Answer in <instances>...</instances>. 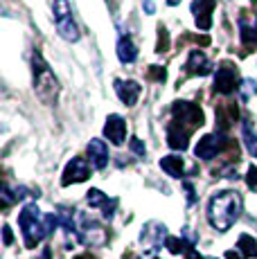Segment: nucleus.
Segmentation results:
<instances>
[{
  "instance_id": "f257e3e1",
  "label": "nucleus",
  "mask_w": 257,
  "mask_h": 259,
  "mask_svg": "<svg viewBox=\"0 0 257 259\" xmlns=\"http://www.w3.org/2000/svg\"><path fill=\"white\" fill-rule=\"evenodd\" d=\"M241 212V196L232 189H224L217 192L207 203V221L215 230L226 232L235 226V221L239 219Z\"/></svg>"
},
{
  "instance_id": "f03ea898",
  "label": "nucleus",
  "mask_w": 257,
  "mask_h": 259,
  "mask_svg": "<svg viewBox=\"0 0 257 259\" xmlns=\"http://www.w3.org/2000/svg\"><path fill=\"white\" fill-rule=\"evenodd\" d=\"M32 74H34V91H36L38 99H41L43 104L57 102L59 79L54 77V72L46 63V59L41 57V52H34V57H32Z\"/></svg>"
},
{
  "instance_id": "7ed1b4c3",
  "label": "nucleus",
  "mask_w": 257,
  "mask_h": 259,
  "mask_svg": "<svg viewBox=\"0 0 257 259\" xmlns=\"http://www.w3.org/2000/svg\"><path fill=\"white\" fill-rule=\"evenodd\" d=\"M18 226L23 230V237H25V246L27 248H36V243L41 241L43 237H48L46 232V214H41L34 203H29L21 210L18 214Z\"/></svg>"
},
{
  "instance_id": "20e7f679",
  "label": "nucleus",
  "mask_w": 257,
  "mask_h": 259,
  "mask_svg": "<svg viewBox=\"0 0 257 259\" xmlns=\"http://www.w3.org/2000/svg\"><path fill=\"white\" fill-rule=\"evenodd\" d=\"M172 115H174L172 122L185 126L187 131H194V128L203 126V111L192 102H174V106H172Z\"/></svg>"
},
{
  "instance_id": "39448f33",
  "label": "nucleus",
  "mask_w": 257,
  "mask_h": 259,
  "mask_svg": "<svg viewBox=\"0 0 257 259\" xmlns=\"http://www.w3.org/2000/svg\"><path fill=\"white\" fill-rule=\"evenodd\" d=\"M228 144L230 142L224 133H210V136L201 138L199 144L194 147V156L201 158V160H212V158H217V153H221Z\"/></svg>"
},
{
  "instance_id": "423d86ee",
  "label": "nucleus",
  "mask_w": 257,
  "mask_h": 259,
  "mask_svg": "<svg viewBox=\"0 0 257 259\" xmlns=\"http://www.w3.org/2000/svg\"><path fill=\"white\" fill-rule=\"evenodd\" d=\"M239 72L232 63H221L217 68V74H215V93L219 95H230L235 91H239Z\"/></svg>"
},
{
  "instance_id": "0eeeda50",
  "label": "nucleus",
  "mask_w": 257,
  "mask_h": 259,
  "mask_svg": "<svg viewBox=\"0 0 257 259\" xmlns=\"http://www.w3.org/2000/svg\"><path fill=\"white\" fill-rule=\"evenodd\" d=\"M91 178V165H88L83 158H72L70 162L63 169V178H61V185H75V183H83Z\"/></svg>"
},
{
  "instance_id": "6e6552de",
  "label": "nucleus",
  "mask_w": 257,
  "mask_h": 259,
  "mask_svg": "<svg viewBox=\"0 0 257 259\" xmlns=\"http://www.w3.org/2000/svg\"><path fill=\"white\" fill-rule=\"evenodd\" d=\"M140 241L145 243L149 250H158V248L167 241V228L162 226V223H158V221H149L145 228H142Z\"/></svg>"
},
{
  "instance_id": "1a4fd4ad",
  "label": "nucleus",
  "mask_w": 257,
  "mask_h": 259,
  "mask_svg": "<svg viewBox=\"0 0 257 259\" xmlns=\"http://www.w3.org/2000/svg\"><path fill=\"white\" fill-rule=\"evenodd\" d=\"M217 0H194L192 3V14H194V23L201 32H207L212 27V12H215Z\"/></svg>"
},
{
  "instance_id": "9d476101",
  "label": "nucleus",
  "mask_w": 257,
  "mask_h": 259,
  "mask_svg": "<svg viewBox=\"0 0 257 259\" xmlns=\"http://www.w3.org/2000/svg\"><path fill=\"white\" fill-rule=\"evenodd\" d=\"M104 136L111 140V144H115V147L124 144V138H126V122H124V117L117 115V113L108 115L106 124H104Z\"/></svg>"
},
{
  "instance_id": "9b49d317",
  "label": "nucleus",
  "mask_w": 257,
  "mask_h": 259,
  "mask_svg": "<svg viewBox=\"0 0 257 259\" xmlns=\"http://www.w3.org/2000/svg\"><path fill=\"white\" fill-rule=\"evenodd\" d=\"M115 93L124 106H136L138 97L142 95V86L138 81H133V79H126V81L124 79H115Z\"/></svg>"
},
{
  "instance_id": "f8f14e48",
  "label": "nucleus",
  "mask_w": 257,
  "mask_h": 259,
  "mask_svg": "<svg viewBox=\"0 0 257 259\" xmlns=\"http://www.w3.org/2000/svg\"><path fill=\"white\" fill-rule=\"evenodd\" d=\"M185 70L190 74L205 77V74L212 72V63H210V59L205 57L203 50H192L190 57H187V61H185Z\"/></svg>"
},
{
  "instance_id": "ddd939ff",
  "label": "nucleus",
  "mask_w": 257,
  "mask_h": 259,
  "mask_svg": "<svg viewBox=\"0 0 257 259\" xmlns=\"http://www.w3.org/2000/svg\"><path fill=\"white\" fill-rule=\"evenodd\" d=\"M190 136L192 131H187L185 126H181V124L172 122L169 126H167V144H169L174 151H185L187 147H190Z\"/></svg>"
},
{
  "instance_id": "4468645a",
  "label": "nucleus",
  "mask_w": 257,
  "mask_h": 259,
  "mask_svg": "<svg viewBox=\"0 0 257 259\" xmlns=\"http://www.w3.org/2000/svg\"><path fill=\"white\" fill-rule=\"evenodd\" d=\"M88 158H91V162H93V167L95 169H104L108 165V147H106V142L104 140H91L88 142Z\"/></svg>"
},
{
  "instance_id": "2eb2a0df",
  "label": "nucleus",
  "mask_w": 257,
  "mask_h": 259,
  "mask_svg": "<svg viewBox=\"0 0 257 259\" xmlns=\"http://www.w3.org/2000/svg\"><path fill=\"white\" fill-rule=\"evenodd\" d=\"M160 169L172 178H183L185 176V162L181 156H165L160 160Z\"/></svg>"
},
{
  "instance_id": "dca6fc26",
  "label": "nucleus",
  "mask_w": 257,
  "mask_h": 259,
  "mask_svg": "<svg viewBox=\"0 0 257 259\" xmlns=\"http://www.w3.org/2000/svg\"><path fill=\"white\" fill-rule=\"evenodd\" d=\"M57 32H59V36H61L63 41H68V43L79 41V27H77V23H75V18L72 16L57 21Z\"/></svg>"
},
{
  "instance_id": "f3484780",
  "label": "nucleus",
  "mask_w": 257,
  "mask_h": 259,
  "mask_svg": "<svg viewBox=\"0 0 257 259\" xmlns=\"http://www.w3.org/2000/svg\"><path fill=\"white\" fill-rule=\"evenodd\" d=\"M117 59H120L122 63H133L138 59V48L131 36H122L120 41H117Z\"/></svg>"
},
{
  "instance_id": "a211bd4d",
  "label": "nucleus",
  "mask_w": 257,
  "mask_h": 259,
  "mask_svg": "<svg viewBox=\"0 0 257 259\" xmlns=\"http://www.w3.org/2000/svg\"><path fill=\"white\" fill-rule=\"evenodd\" d=\"M235 117H237V106L235 104H224V106H219L217 108V126H219V133H226L228 131V126L232 122H235Z\"/></svg>"
},
{
  "instance_id": "6ab92c4d",
  "label": "nucleus",
  "mask_w": 257,
  "mask_h": 259,
  "mask_svg": "<svg viewBox=\"0 0 257 259\" xmlns=\"http://www.w3.org/2000/svg\"><path fill=\"white\" fill-rule=\"evenodd\" d=\"M239 36H241V43H244L246 50L257 48V27L246 25L244 21H239Z\"/></svg>"
},
{
  "instance_id": "aec40b11",
  "label": "nucleus",
  "mask_w": 257,
  "mask_h": 259,
  "mask_svg": "<svg viewBox=\"0 0 257 259\" xmlns=\"http://www.w3.org/2000/svg\"><path fill=\"white\" fill-rule=\"evenodd\" d=\"M237 252H241L244 257H257V241L250 235H241L237 239Z\"/></svg>"
},
{
  "instance_id": "412c9836",
  "label": "nucleus",
  "mask_w": 257,
  "mask_h": 259,
  "mask_svg": "<svg viewBox=\"0 0 257 259\" xmlns=\"http://www.w3.org/2000/svg\"><path fill=\"white\" fill-rule=\"evenodd\" d=\"M86 201L91 207H102V210L108 205V196L104 192H100V189H91V192L86 194Z\"/></svg>"
},
{
  "instance_id": "4be33fe9",
  "label": "nucleus",
  "mask_w": 257,
  "mask_h": 259,
  "mask_svg": "<svg viewBox=\"0 0 257 259\" xmlns=\"http://www.w3.org/2000/svg\"><path fill=\"white\" fill-rule=\"evenodd\" d=\"M244 142H246V149L253 158H257V136L255 131H250V124L244 122Z\"/></svg>"
},
{
  "instance_id": "5701e85b",
  "label": "nucleus",
  "mask_w": 257,
  "mask_h": 259,
  "mask_svg": "<svg viewBox=\"0 0 257 259\" xmlns=\"http://www.w3.org/2000/svg\"><path fill=\"white\" fill-rule=\"evenodd\" d=\"M239 93H241V97L248 102L253 95H257V81H253V79H244L239 86Z\"/></svg>"
},
{
  "instance_id": "b1692460",
  "label": "nucleus",
  "mask_w": 257,
  "mask_h": 259,
  "mask_svg": "<svg viewBox=\"0 0 257 259\" xmlns=\"http://www.w3.org/2000/svg\"><path fill=\"white\" fill-rule=\"evenodd\" d=\"M147 77L154 79V81H165L167 72H165V68H160V66H149V70H147Z\"/></svg>"
},
{
  "instance_id": "393cba45",
  "label": "nucleus",
  "mask_w": 257,
  "mask_h": 259,
  "mask_svg": "<svg viewBox=\"0 0 257 259\" xmlns=\"http://www.w3.org/2000/svg\"><path fill=\"white\" fill-rule=\"evenodd\" d=\"M128 149H131L136 156H145L147 149H145V142L140 140V138H131V142H128Z\"/></svg>"
},
{
  "instance_id": "a878e982",
  "label": "nucleus",
  "mask_w": 257,
  "mask_h": 259,
  "mask_svg": "<svg viewBox=\"0 0 257 259\" xmlns=\"http://www.w3.org/2000/svg\"><path fill=\"white\" fill-rule=\"evenodd\" d=\"M246 185H248L253 192H257V167L250 165L248 171H246Z\"/></svg>"
},
{
  "instance_id": "bb28decb",
  "label": "nucleus",
  "mask_w": 257,
  "mask_h": 259,
  "mask_svg": "<svg viewBox=\"0 0 257 259\" xmlns=\"http://www.w3.org/2000/svg\"><path fill=\"white\" fill-rule=\"evenodd\" d=\"M183 187H185V192H187V203H190V205H192V203H194L196 201V196H194V187H192V183H183Z\"/></svg>"
},
{
  "instance_id": "cd10ccee",
  "label": "nucleus",
  "mask_w": 257,
  "mask_h": 259,
  "mask_svg": "<svg viewBox=\"0 0 257 259\" xmlns=\"http://www.w3.org/2000/svg\"><path fill=\"white\" fill-rule=\"evenodd\" d=\"M3 241H5V246H12V241H14L12 228H9V226H5V228H3Z\"/></svg>"
},
{
  "instance_id": "c85d7f7f",
  "label": "nucleus",
  "mask_w": 257,
  "mask_h": 259,
  "mask_svg": "<svg viewBox=\"0 0 257 259\" xmlns=\"http://www.w3.org/2000/svg\"><path fill=\"white\" fill-rule=\"evenodd\" d=\"M156 52H167V32L165 29H160V43H158Z\"/></svg>"
},
{
  "instance_id": "c756f323",
  "label": "nucleus",
  "mask_w": 257,
  "mask_h": 259,
  "mask_svg": "<svg viewBox=\"0 0 257 259\" xmlns=\"http://www.w3.org/2000/svg\"><path fill=\"white\" fill-rule=\"evenodd\" d=\"M226 259H244V255H241V252H235V250H228L226 252Z\"/></svg>"
},
{
  "instance_id": "7c9ffc66",
  "label": "nucleus",
  "mask_w": 257,
  "mask_h": 259,
  "mask_svg": "<svg viewBox=\"0 0 257 259\" xmlns=\"http://www.w3.org/2000/svg\"><path fill=\"white\" fill-rule=\"evenodd\" d=\"M145 9L147 14H154V0H145Z\"/></svg>"
},
{
  "instance_id": "2f4dec72",
  "label": "nucleus",
  "mask_w": 257,
  "mask_h": 259,
  "mask_svg": "<svg viewBox=\"0 0 257 259\" xmlns=\"http://www.w3.org/2000/svg\"><path fill=\"white\" fill-rule=\"evenodd\" d=\"M50 257H52V250H50V248H46V250H43V255L36 257V259H50Z\"/></svg>"
},
{
  "instance_id": "473e14b6",
  "label": "nucleus",
  "mask_w": 257,
  "mask_h": 259,
  "mask_svg": "<svg viewBox=\"0 0 257 259\" xmlns=\"http://www.w3.org/2000/svg\"><path fill=\"white\" fill-rule=\"evenodd\" d=\"M203 259H215V257H203Z\"/></svg>"
},
{
  "instance_id": "72a5a7b5",
  "label": "nucleus",
  "mask_w": 257,
  "mask_h": 259,
  "mask_svg": "<svg viewBox=\"0 0 257 259\" xmlns=\"http://www.w3.org/2000/svg\"><path fill=\"white\" fill-rule=\"evenodd\" d=\"M156 259H158V257H156Z\"/></svg>"
}]
</instances>
